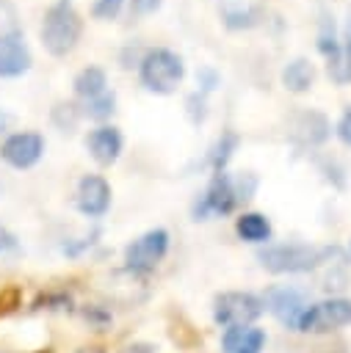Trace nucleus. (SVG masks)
<instances>
[{"label":"nucleus","mask_w":351,"mask_h":353,"mask_svg":"<svg viewBox=\"0 0 351 353\" xmlns=\"http://www.w3.org/2000/svg\"><path fill=\"white\" fill-rule=\"evenodd\" d=\"M257 174L252 171H218L210 176L207 188L191 207L193 221H210V218H227L240 204L254 199L257 193Z\"/></svg>","instance_id":"obj_1"},{"label":"nucleus","mask_w":351,"mask_h":353,"mask_svg":"<svg viewBox=\"0 0 351 353\" xmlns=\"http://www.w3.org/2000/svg\"><path fill=\"white\" fill-rule=\"evenodd\" d=\"M340 256L337 245H315V243H265L257 251V262L265 273L271 276H301V273H315L326 268L332 259Z\"/></svg>","instance_id":"obj_2"},{"label":"nucleus","mask_w":351,"mask_h":353,"mask_svg":"<svg viewBox=\"0 0 351 353\" xmlns=\"http://www.w3.org/2000/svg\"><path fill=\"white\" fill-rule=\"evenodd\" d=\"M80 33H83V19L75 11L72 0H55L44 11V19H41V44H44V50L50 55H55V58L69 55L77 47Z\"/></svg>","instance_id":"obj_3"},{"label":"nucleus","mask_w":351,"mask_h":353,"mask_svg":"<svg viewBox=\"0 0 351 353\" xmlns=\"http://www.w3.org/2000/svg\"><path fill=\"white\" fill-rule=\"evenodd\" d=\"M185 77V63L177 52L166 50V47H155L146 50L144 58L138 61V80L146 91L152 94H174L177 85Z\"/></svg>","instance_id":"obj_4"},{"label":"nucleus","mask_w":351,"mask_h":353,"mask_svg":"<svg viewBox=\"0 0 351 353\" xmlns=\"http://www.w3.org/2000/svg\"><path fill=\"white\" fill-rule=\"evenodd\" d=\"M351 325V298L345 295H326L321 301H310L304 314L298 317L296 334L323 336Z\"/></svg>","instance_id":"obj_5"},{"label":"nucleus","mask_w":351,"mask_h":353,"mask_svg":"<svg viewBox=\"0 0 351 353\" xmlns=\"http://www.w3.org/2000/svg\"><path fill=\"white\" fill-rule=\"evenodd\" d=\"M265 314L263 295L249 290H224L213 298V323L221 328L254 325Z\"/></svg>","instance_id":"obj_6"},{"label":"nucleus","mask_w":351,"mask_h":353,"mask_svg":"<svg viewBox=\"0 0 351 353\" xmlns=\"http://www.w3.org/2000/svg\"><path fill=\"white\" fill-rule=\"evenodd\" d=\"M169 245H171V234L163 229V226H155V229H146L144 234L133 237L127 245H124V270L133 273V276H146L152 273L169 254Z\"/></svg>","instance_id":"obj_7"},{"label":"nucleus","mask_w":351,"mask_h":353,"mask_svg":"<svg viewBox=\"0 0 351 353\" xmlns=\"http://www.w3.org/2000/svg\"><path fill=\"white\" fill-rule=\"evenodd\" d=\"M263 303H265V312L274 314L279 325H285L287 331H296L298 317L310 306V295L304 287H296V284H271L263 292Z\"/></svg>","instance_id":"obj_8"},{"label":"nucleus","mask_w":351,"mask_h":353,"mask_svg":"<svg viewBox=\"0 0 351 353\" xmlns=\"http://www.w3.org/2000/svg\"><path fill=\"white\" fill-rule=\"evenodd\" d=\"M44 157V138L36 130H19L6 135V141L0 143V160L17 171H28L33 168L39 160Z\"/></svg>","instance_id":"obj_9"},{"label":"nucleus","mask_w":351,"mask_h":353,"mask_svg":"<svg viewBox=\"0 0 351 353\" xmlns=\"http://www.w3.org/2000/svg\"><path fill=\"white\" fill-rule=\"evenodd\" d=\"M111 201H113V190H111V185L102 174H83L77 179L75 207H77L80 215H86L91 221H99V218L108 215Z\"/></svg>","instance_id":"obj_10"},{"label":"nucleus","mask_w":351,"mask_h":353,"mask_svg":"<svg viewBox=\"0 0 351 353\" xmlns=\"http://www.w3.org/2000/svg\"><path fill=\"white\" fill-rule=\"evenodd\" d=\"M287 135L298 146H321L332 135V121L318 110H298L287 124Z\"/></svg>","instance_id":"obj_11"},{"label":"nucleus","mask_w":351,"mask_h":353,"mask_svg":"<svg viewBox=\"0 0 351 353\" xmlns=\"http://www.w3.org/2000/svg\"><path fill=\"white\" fill-rule=\"evenodd\" d=\"M86 149L97 165H113L124 149V138H122L119 127L99 124L86 135Z\"/></svg>","instance_id":"obj_12"},{"label":"nucleus","mask_w":351,"mask_h":353,"mask_svg":"<svg viewBox=\"0 0 351 353\" xmlns=\"http://www.w3.org/2000/svg\"><path fill=\"white\" fill-rule=\"evenodd\" d=\"M268 345V334L263 325H235V328H224L218 347L221 353H263Z\"/></svg>","instance_id":"obj_13"},{"label":"nucleus","mask_w":351,"mask_h":353,"mask_svg":"<svg viewBox=\"0 0 351 353\" xmlns=\"http://www.w3.org/2000/svg\"><path fill=\"white\" fill-rule=\"evenodd\" d=\"M30 63L33 58H30V50L22 33L0 41V77H19L30 69Z\"/></svg>","instance_id":"obj_14"},{"label":"nucleus","mask_w":351,"mask_h":353,"mask_svg":"<svg viewBox=\"0 0 351 353\" xmlns=\"http://www.w3.org/2000/svg\"><path fill=\"white\" fill-rule=\"evenodd\" d=\"M235 234H238L243 243L265 245V243L271 240V234H274V226H271V221H268L265 212L249 210V212H240V215L235 218Z\"/></svg>","instance_id":"obj_15"},{"label":"nucleus","mask_w":351,"mask_h":353,"mask_svg":"<svg viewBox=\"0 0 351 353\" xmlns=\"http://www.w3.org/2000/svg\"><path fill=\"white\" fill-rule=\"evenodd\" d=\"M72 88H75V94L80 97V99H97V97H102L105 91H108V74H105V69L102 66H83L77 74H75V80H72Z\"/></svg>","instance_id":"obj_16"},{"label":"nucleus","mask_w":351,"mask_h":353,"mask_svg":"<svg viewBox=\"0 0 351 353\" xmlns=\"http://www.w3.org/2000/svg\"><path fill=\"white\" fill-rule=\"evenodd\" d=\"M315 83V66L307 61V58H293L285 63L282 69V85L293 94H304L310 91Z\"/></svg>","instance_id":"obj_17"},{"label":"nucleus","mask_w":351,"mask_h":353,"mask_svg":"<svg viewBox=\"0 0 351 353\" xmlns=\"http://www.w3.org/2000/svg\"><path fill=\"white\" fill-rule=\"evenodd\" d=\"M238 143H240L238 132H232V130L221 132V135L216 138V143L210 146V152H207V168H210L213 174H218V171H227V163L232 160V154H235Z\"/></svg>","instance_id":"obj_18"},{"label":"nucleus","mask_w":351,"mask_h":353,"mask_svg":"<svg viewBox=\"0 0 351 353\" xmlns=\"http://www.w3.org/2000/svg\"><path fill=\"white\" fill-rule=\"evenodd\" d=\"M326 72L337 85L351 83V39H345V44H340V52L326 61Z\"/></svg>","instance_id":"obj_19"},{"label":"nucleus","mask_w":351,"mask_h":353,"mask_svg":"<svg viewBox=\"0 0 351 353\" xmlns=\"http://www.w3.org/2000/svg\"><path fill=\"white\" fill-rule=\"evenodd\" d=\"M19 33H22V25H19L17 6L11 0H0V41L11 39V36H19Z\"/></svg>","instance_id":"obj_20"},{"label":"nucleus","mask_w":351,"mask_h":353,"mask_svg":"<svg viewBox=\"0 0 351 353\" xmlns=\"http://www.w3.org/2000/svg\"><path fill=\"white\" fill-rule=\"evenodd\" d=\"M318 50H321V55H326V61H329V58H334V55L340 52V41H337V36H334V22H332L329 17H323V19H321V30H318Z\"/></svg>","instance_id":"obj_21"},{"label":"nucleus","mask_w":351,"mask_h":353,"mask_svg":"<svg viewBox=\"0 0 351 353\" xmlns=\"http://www.w3.org/2000/svg\"><path fill=\"white\" fill-rule=\"evenodd\" d=\"M77 119H80V110H77V105H72V102H58V105L53 108V124H55L58 130H64V132L75 130Z\"/></svg>","instance_id":"obj_22"},{"label":"nucleus","mask_w":351,"mask_h":353,"mask_svg":"<svg viewBox=\"0 0 351 353\" xmlns=\"http://www.w3.org/2000/svg\"><path fill=\"white\" fill-rule=\"evenodd\" d=\"M113 110H116V97L105 91L102 97H97V99H88L83 113H86V116H91V119H97V121H102V119H108Z\"/></svg>","instance_id":"obj_23"},{"label":"nucleus","mask_w":351,"mask_h":353,"mask_svg":"<svg viewBox=\"0 0 351 353\" xmlns=\"http://www.w3.org/2000/svg\"><path fill=\"white\" fill-rule=\"evenodd\" d=\"M257 19H260V11L257 8H243V11L227 8L224 11V25L227 28H252V25H257Z\"/></svg>","instance_id":"obj_24"},{"label":"nucleus","mask_w":351,"mask_h":353,"mask_svg":"<svg viewBox=\"0 0 351 353\" xmlns=\"http://www.w3.org/2000/svg\"><path fill=\"white\" fill-rule=\"evenodd\" d=\"M83 320H86L91 328L102 331L105 325H111L113 314H111V309H105V306H86V309H83Z\"/></svg>","instance_id":"obj_25"},{"label":"nucleus","mask_w":351,"mask_h":353,"mask_svg":"<svg viewBox=\"0 0 351 353\" xmlns=\"http://www.w3.org/2000/svg\"><path fill=\"white\" fill-rule=\"evenodd\" d=\"M122 6H124V0H94L91 14L97 19H116V14L122 11Z\"/></svg>","instance_id":"obj_26"},{"label":"nucleus","mask_w":351,"mask_h":353,"mask_svg":"<svg viewBox=\"0 0 351 353\" xmlns=\"http://www.w3.org/2000/svg\"><path fill=\"white\" fill-rule=\"evenodd\" d=\"M196 83H199V94H210V91H216V85L221 83V77H218V72H216V69L205 66V69H199Z\"/></svg>","instance_id":"obj_27"},{"label":"nucleus","mask_w":351,"mask_h":353,"mask_svg":"<svg viewBox=\"0 0 351 353\" xmlns=\"http://www.w3.org/2000/svg\"><path fill=\"white\" fill-rule=\"evenodd\" d=\"M97 237H99V232L94 229L91 234H86V237H80V240H75V243H64V254H66V256H80L86 248H91V245L97 243Z\"/></svg>","instance_id":"obj_28"},{"label":"nucleus","mask_w":351,"mask_h":353,"mask_svg":"<svg viewBox=\"0 0 351 353\" xmlns=\"http://www.w3.org/2000/svg\"><path fill=\"white\" fill-rule=\"evenodd\" d=\"M185 105H188V116H191V121H193V124L205 121V113H207V110H205V94H199V91H196V94H191Z\"/></svg>","instance_id":"obj_29"},{"label":"nucleus","mask_w":351,"mask_h":353,"mask_svg":"<svg viewBox=\"0 0 351 353\" xmlns=\"http://www.w3.org/2000/svg\"><path fill=\"white\" fill-rule=\"evenodd\" d=\"M334 135L340 138V143H343V146H348V149H351V108L340 116V121H337V127H334Z\"/></svg>","instance_id":"obj_30"},{"label":"nucleus","mask_w":351,"mask_h":353,"mask_svg":"<svg viewBox=\"0 0 351 353\" xmlns=\"http://www.w3.org/2000/svg\"><path fill=\"white\" fill-rule=\"evenodd\" d=\"M160 3L163 0H130V11H133V17H149L160 8Z\"/></svg>","instance_id":"obj_31"},{"label":"nucleus","mask_w":351,"mask_h":353,"mask_svg":"<svg viewBox=\"0 0 351 353\" xmlns=\"http://www.w3.org/2000/svg\"><path fill=\"white\" fill-rule=\"evenodd\" d=\"M19 240L14 232H8L6 226H0V254H8V251H17Z\"/></svg>","instance_id":"obj_32"},{"label":"nucleus","mask_w":351,"mask_h":353,"mask_svg":"<svg viewBox=\"0 0 351 353\" xmlns=\"http://www.w3.org/2000/svg\"><path fill=\"white\" fill-rule=\"evenodd\" d=\"M119 353H155V347L146 342H130V345L119 347Z\"/></svg>","instance_id":"obj_33"},{"label":"nucleus","mask_w":351,"mask_h":353,"mask_svg":"<svg viewBox=\"0 0 351 353\" xmlns=\"http://www.w3.org/2000/svg\"><path fill=\"white\" fill-rule=\"evenodd\" d=\"M75 353H108V350L99 347V345H83V347H77Z\"/></svg>","instance_id":"obj_34"},{"label":"nucleus","mask_w":351,"mask_h":353,"mask_svg":"<svg viewBox=\"0 0 351 353\" xmlns=\"http://www.w3.org/2000/svg\"><path fill=\"white\" fill-rule=\"evenodd\" d=\"M11 121V116H6V113H0V132H6V124Z\"/></svg>","instance_id":"obj_35"},{"label":"nucleus","mask_w":351,"mask_h":353,"mask_svg":"<svg viewBox=\"0 0 351 353\" xmlns=\"http://www.w3.org/2000/svg\"><path fill=\"white\" fill-rule=\"evenodd\" d=\"M348 259H351V240H348Z\"/></svg>","instance_id":"obj_36"},{"label":"nucleus","mask_w":351,"mask_h":353,"mask_svg":"<svg viewBox=\"0 0 351 353\" xmlns=\"http://www.w3.org/2000/svg\"><path fill=\"white\" fill-rule=\"evenodd\" d=\"M0 353H14V350H6V347H0Z\"/></svg>","instance_id":"obj_37"},{"label":"nucleus","mask_w":351,"mask_h":353,"mask_svg":"<svg viewBox=\"0 0 351 353\" xmlns=\"http://www.w3.org/2000/svg\"><path fill=\"white\" fill-rule=\"evenodd\" d=\"M0 196H3V182H0Z\"/></svg>","instance_id":"obj_38"}]
</instances>
